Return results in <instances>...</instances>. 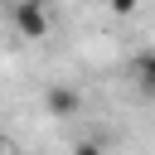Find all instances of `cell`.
<instances>
[{
  "instance_id": "obj_1",
  "label": "cell",
  "mask_w": 155,
  "mask_h": 155,
  "mask_svg": "<svg viewBox=\"0 0 155 155\" xmlns=\"http://www.w3.org/2000/svg\"><path fill=\"white\" fill-rule=\"evenodd\" d=\"M15 29H19L24 39H44V34H48L44 5H15Z\"/></svg>"
},
{
  "instance_id": "obj_2",
  "label": "cell",
  "mask_w": 155,
  "mask_h": 155,
  "mask_svg": "<svg viewBox=\"0 0 155 155\" xmlns=\"http://www.w3.org/2000/svg\"><path fill=\"white\" fill-rule=\"evenodd\" d=\"M78 107H82V97H78L73 87H53V92H48V111H53V116H73Z\"/></svg>"
},
{
  "instance_id": "obj_3",
  "label": "cell",
  "mask_w": 155,
  "mask_h": 155,
  "mask_svg": "<svg viewBox=\"0 0 155 155\" xmlns=\"http://www.w3.org/2000/svg\"><path fill=\"white\" fill-rule=\"evenodd\" d=\"M131 73H136V87H140V92H150V82H155V58H150V53H140Z\"/></svg>"
},
{
  "instance_id": "obj_4",
  "label": "cell",
  "mask_w": 155,
  "mask_h": 155,
  "mask_svg": "<svg viewBox=\"0 0 155 155\" xmlns=\"http://www.w3.org/2000/svg\"><path fill=\"white\" fill-rule=\"evenodd\" d=\"M73 155H102V145H97V140H78V145H73Z\"/></svg>"
},
{
  "instance_id": "obj_5",
  "label": "cell",
  "mask_w": 155,
  "mask_h": 155,
  "mask_svg": "<svg viewBox=\"0 0 155 155\" xmlns=\"http://www.w3.org/2000/svg\"><path fill=\"white\" fill-rule=\"evenodd\" d=\"M136 5H140V0H111V10H116V15H131Z\"/></svg>"
},
{
  "instance_id": "obj_6",
  "label": "cell",
  "mask_w": 155,
  "mask_h": 155,
  "mask_svg": "<svg viewBox=\"0 0 155 155\" xmlns=\"http://www.w3.org/2000/svg\"><path fill=\"white\" fill-rule=\"evenodd\" d=\"M0 155H15V140H10L5 131H0Z\"/></svg>"
},
{
  "instance_id": "obj_7",
  "label": "cell",
  "mask_w": 155,
  "mask_h": 155,
  "mask_svg": "<svg viewBox=\"0 0 155 155\" xmlns=\"http://www.w3.org/2000/svg\"><path fill=\"white\" fill-rule=\"evenodd\" d=\"M19 5H44V0H19Z\"/></svg>"
}]
</instances>
